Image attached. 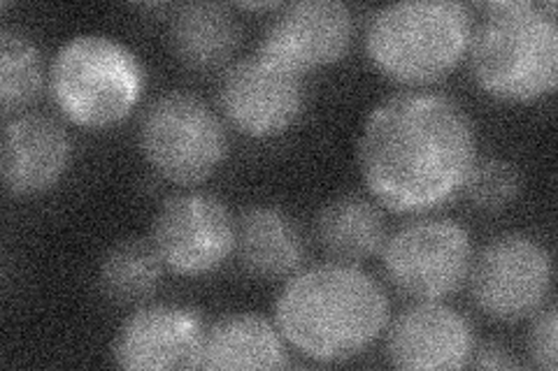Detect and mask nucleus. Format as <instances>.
<instances>
[{
  "label": "nucleus",
  "instance_id": "412c9836",
  "mask_svg": "<svg viewBox=\"0 0 558 371\" xmlns=\"http://www.w3.org/2000/svg\"><path fill=\"white\" fill-rule=\"evenodd\" d=\"M463 193L468 202L480 211H502L519 198L521 174L510 161L486 158L470 170Z\"/></svg>",
  "mask_w": 558,
  "mask_h": 371
},
{
  "label": "nucleus",
  "instance_id": "f03ea898",
  "mask_svg": "<svg viewBox=\"0 0 558 371\" xmlns=\"http://www.w3.org/2000/svg\"><path fill=\"white\" fill-rule=\"evenodd\" d=\"M275 323L303 356L319 362L356 358L389 325V297L354 264L324 262L295 272L279 293Z\"/></svg>",
  "mask_w": 558,
  "mask_h": 371
},
{
  "label": "nucleus",
  "instance_id": "423d86ee",
  "mask_svg": "<svg viewBox=\"0 0 558 371\" xmlns=\"http://www.w3.org/2000/svg\"><path fill=\"white\" fill-rule=\"evenodd\" d=\"M137 143L154 172L172 184H201L229 153L221 119L194 94L168 91L140 119Z\"/></svg>",
  "mask_w": 558,
  "mask_h": 371
},
{
  "label": "nucleus",
  "instance_id": "9d476101",
  "mask_svg": "<svg viewBox=\"0 0 558 371\" xmlns=\"http://www.w3.org/2000/svg\"><path fill=\"white\" fill-rule=\"evenodd\" d=\"M217 102L226 121L247 137L287 133L305 108L303 75L260 57L233 63L219 79Z\"/></svg>",
  "mask_w": 558,
  "mask_h": 371
},
{
  "label": "nucleus",
  "instance_id": "dca6fc26",
  "mask_svg": "<svg viewBox=\"0 0 558 371\" xmlns=\"http://www.w3.org/2000/svg\"><path fill=\"white\" fill-rule=\"evenodd\" d=\"M287 339L256 313H231L205 330L198 369H284Z\"/></svg>",
  "mask_w": 558,
  "mask_h": 371
},
{
  "label": "nucleus",
  "instance_id": "aec40b11",
  "mask_svg": "<svg viewBox=\"0 0 558 371\" xmlns=\"http://www.w3.org/2000/svg\"><path fill=\"white\" fill-rule=\"evenodd\" d=\"M43 54L26 33L16 28L0 30V104L10 114L22 110L43 94Z\"/></svg>",
  "mask_w": 558,
  "mask_h": 371
},
{
  "label": "nucleus",
  "instance_id": "f257e3e1",
  "mask_svg": "<svg viewBox=\"0 0 558 371\" xmlns=\"http://www.w3.org/2000/svg\"><path fill=\"white\" fill-rule=\"evenodd\" d=\"M477 163L468 112L442 94H398L365 119L359 168L373 198L396 214H424L463 190Z\"/></svg>",
  "mask_w": 558,
  "mask_h": 371
},
{
  "label": "nucleus",
  "instance_id": "4468645a",
  "mask_svg": "<svg viewBox=\"0 0 558 371\" xmlns=\"http://www.w3.org/2000/svg\"><path fill=\"white\" fill-rule=\"evenodd\" d=\"M70 137L57 119L20 114L3 131V184L16 198L54 188L70 163Z\"/></svg>",
  "mask_w": 558,
  "mask_h": 371
},
{
  "label": "nucleus",
  "instance_id": "0eeeda50",
  "mask_svg": "<svg viewBox=\"0 0 558 371\" xmlns=\"http://www.w3.org/2000/svg\"><path fill=\"white\" fill-rule=\"evenodd\" d=\"M473 242L449 219H418L398 227L381 246L389 284L416 302L457 293L473 264Z\"/></svg>",
  "mask_w": 558,
  "mask_h": 371
},
{
  "label": "nucleus",
  "instance_id": "f8f14e48",
  "mask_svg": "<svg viewBox=\"0 0 558 371\" xmlns=\"http://www.w3.org/2000/svg\"><path fill=\"white\" fill-rule=\"evenodd\" d=\"M387 358L408 371H447L470 364L475 332L468 318L442 305L422 299L400 311L387 325Z\"/></svg>",
  "mask_w": 558,
  "mask_h": 371
},
{
  "label": "nucleus",
  "instance_id": "9b49d317",
  "mask_svg": "<svg viewBox=\"0 0 558 371\" xmlns=\"http://www.w3.org/2000/svg\"><path fill=\"white\" fill-rule=\"evenodd\" d=\"M354 35V20L347 5L336 0H303L287 5L268 26L258 54L293 73L338 63Z\"/></svg>",
  "mask_w": 558,
  "mask_h": 371
},
{
  "label": "nucleus",
  "instance_id": "a211bd4d",
  "mask_svg": "<svg viewBox=\"0 0 558 371\" xmlns=\"http://www.w3.org/2000/svg\"><path fill=\"white\" fill-rule=\"evenodd\" d=\"M240 28L229 8L189 3L170 20V47L191 70H217L231 61Z\"/></svg>",
  "mask_w": 558,
  "mask_h": 371
},
{
  "label": "nucleus",
  "instance_id": "39448f33",
  "mask_svg": "<svg viewBox=\"0 0 558 371\" xmlns=\"http://www.w3.org/2000/svg\"><path fill=\"white\" fill-rule=\"evenodd\" d=\"M143 84V67L133 51L100 33L70 38L49 67L51 100L80 128L117 126L133 112Z\"/></svg>",
  "mask_w": 558,
  "mask_h": 371
},
{
  "label": "nucleus",
  "instance_id": "6e6552de",
  "mask_svg": "<svg viewBox=\"0 0 558 371\" xmlns=\"http://www.w3.org/2000/svg\"><path fill=\"white\" fill-rule=\"evenodd\" d=\"M470 295L475 307L498 323H517L545 307L551 293V256L526 235L488 242L470 264Z\"/></svg>",
  "mask_w": 558,
  "mask_h": 371
},
{
  "label": "nucleus",
  "instance_id": "ddd939ff",
  "mask_svg": "<svg viewBox=\"0 0 558 371\" xmlns=\"http://www.w3.org/2000/svg\"><path fill=\"white\" fill-rule=\"evenodd\" d=\"M205 337L203 316L180 305H151L137 309L119 327L112 358L129 371L198 369Z\"/></svg>",
  "mask_w": 558,
  "mask_h": 371
},
{
  "label": "nucleus",
  "instance_id": "7ed1b4c3",
  "mask_svg": "<svg viewBox=\"0 0 558 371\" xmlns=\"http://www.w3.org/2000/svg\"><path fill=\"white\" fill-rule=\"evenodd\" d=\"M473 79L486 96L533 102L549 96L558 79L556 14L529 0L488 3L468 45Z\"/></svg>",
  "mask_w": 558,
  "mask_h": 371
},
{
  "label": "nucleus",
  "instance_id": "20e7f679",
  "mask_svg": "<svg viewBox=\"0 0 558 371\" xmlns=\"http://www.w3.org/2000/svg\"><path fill=\"white\" fill-rule=\"evenodd\" d=\"M473 16L453 0H408L379 8L365 26V54L398 84L447 77L468 54Z\"/></svg>",
  "mask_w": 558,
  "mask_h": 371
},
{
  "label": "nucleus",
  "instance_id": "2eb2a0df",
  "mask_svg": "<svg viewBox=\"0 0 558 371\" xmlns=\"http://www.w3.org/2000/svg\"><path fill=\"white\" fill-rule=\"evenodd\" d=\"M235 251L240 264L258 279H284L301 270L305 239L299 223L287 211L258 205L250 207L238 221Z\"/></svg>",
  "mask_w": 558,
  "mask_h": 371
},
{
  "label": "nucleus",
  "instance_id": "1a4fd4ad",
  "mask_svg": "<svg viewBox=\"0 0 558 371\" xmlns=\"http://www.w3.org/2000/svg\"><path fill=\"white\" fill-rule=\"evenodd\" d=\"M238 223L229 207L203 190L168 198L154 219L149 242L166 268L180 276L219 270L235 251Z\"/></svg>",
  "mask_w": 558,
  "mask_h": 371
},
{
  "label": "nucleus",
  "instance_id": "f3484780",
  "mask_svg": "<svg viewBox=\"0 0 558 371\" xmlns=\"http://www.w3.org/2000/svg\"><path fill=\"white\" fill-rule=\"evenodd\" d=\"M314 237L333 262L354 264L373 258L387 242V223L375 202L340 196L326 202L314 219Z\"/></svg>",
  "mask_w": 558,
  "mask_h": 371
},
{
  "label": "nucleus",
  "instance_id": "5701e85b",
  "mask_svg": "<svg viewBox=\"0 0 558 371\" xmlns=\"http://www.w3.org/2000/svg\"><path fill=\"white\" fill-rule=\"evenodd\" d=\"M470 364L477 369H494V371L519 369L517 358L512 356L510 348H505L502 344H484L475 348L473 358H470Z\"/></svg>",
  "mask_w": 558,
  "mask_h": 371
},
{
  "label": "nucleus",
  "instance_id": "4be33fe9",
  "mask_svg": "<svg viewBox=\"0 0 558 371\" xmlns=\"http://www.w3.org/2000/svg\"><path fill=\"white\" fill-rule=\"evenodd\" d=\"M533 325L529 332V356L533 364L543 371L556 369V332H558V311L554 305L539 307L533 313Z\"/></svg>",
  "mask_w": 558,
  "mask_h": 371
},
{
  "label": "nucleus",
  "instance_id": "6ab92c4d",
  "mask_svg": "<svg viewBox=\"0 0 558 371\" xmlns=\"http://www.w3.org/2000/svg\"><path fill=\"white\" fill-rule=\"evenodd\" d=\"M163 268L147 239H124L102 256L98 268L100 293L119 307H137L159 290Z\"/></svg>",
  "mask_w": 558,
  "mask_h": 371
}]
</instances>
